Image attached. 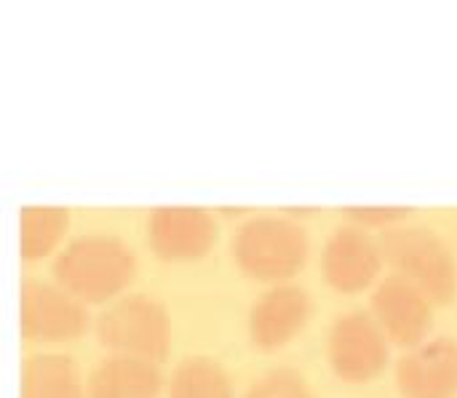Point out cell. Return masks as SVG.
<instances>
[{"label": "cell", "mask_w": 457, "mask_h": 398, "mask_svg": "<svg viewBox=\"0 0 457 398\" xmlns=\"http://www.w3.org/2000/svg\"><path fill=\"white\" fill-rule=\"evenodd\" d=\"M137 273L134 249L115 233L72 236L51 262L54 281L83 305H107L123 297Z\"/></svg>", "instance_id": "1"}, {"label": "cell", "mask_w": 457, "mask_h": 398, "mask_svg": "<svg viewBox=\"0 0 457 398\" xmlns=\"http://www.w3.org/2000/svg\"><path fill=\"white\" fill-rule=\"evenodd\" d=\"M230 252L244 276L273 286L305 268L311 238L305 225L289 214H252L236 228Z\"/></svg>", "instance_id": "2"}, {"label": "cell", "mask_w": 457, "mask_h": 398, "mask_svg": "<svg viewBox=\"0 0 457 398\" xmlns=\"http://www.w3.org/2000/svg\"><path fill=\"white\" fill-rule=\"evenodd\" d=\"M99 345L107 353L163 364L171 353L174 321L169 308L145 292H126L104 305L94 321Z\"/></svg>", "instance_id": "3"}, {"label": "cell", "mask_w": 457, "mask_h": 398, "mask_svg": "<svg viewBox=\"0 0 457 398\" xmlns=\"http://www.w3.org/2000/svg\"><path fill=\"white\" fill-rule=\"evenodd\" d=\"M383 262L410 278L434 305H450L457 294V262L447 241L428 225L399 222L378 236Z\"/></svg>", "instance_id": "4"}, {"label": "cell", "mask_w": 457, "mask_h": 398, "mask_svg": "<svg viewBox=\"0 0 457 398\" xmlns=\"http://www.w3.org/2000/svg\"><path fill=\"white\" fill-rule=\"evenodd\" d=\"M147 249L169 265L201 262L220 241V225L212 209L190 203L153 206L145 220Z\"/></svg>", "instance_id": "5"}, {"label": "cell", "mask_w": 457, "mask_h": 398, "mask_svg": "<svg viewBox=\"0 0 457 398\" xmlns=\"http://www.w3.org/2000/svg\"><path fill=\"white\" fill-rule=\"evenodd\" d=\"M91 329L88 305L64 292L54 278H27L19 289V332L29 343L62 345Z\"/></svg>", "instance_id": "6"}, {"label": "cell", "mask_w": 457, "mask_h": 398, "mask_svg": "<svg viewBox=\"0 0 457 398\" xmlns=\"http://www.w3.org/2000/svg\"><path fill=\"white\" fill-rule=\"evenodd\" d=\"M332 369L348 383H370L388 367V337L372 313L353 311L335 321L327 337Z\"/></svg>", "instance_id": "7"}, {"label": "cell", "mask_w": 457, "mask_h": 398, "mask_svg": "<svg viewBox=\"0 0 457 398\" xmlns=\"http://www.w3.org/2000/svg\"><path fill=\"white\" fill-rule=\"evenodd\" d=\"M372 319L380 324L388 343L418 348L434 327V303L410 278L391 273L375 286Z\"/></svg>", "instance_id": "8"}, {"label": "cell", "mask_w": 457, "mask_h": 398, "mask_svg": "<svg viewBox=\"0 0 457 398\" xmlns=\"http://www.w3.org/2000/svg\"><path fill=\"white\" fill-rule=\"evenodd\" d=\"M313 313L311 294L297 284H273L249 308L246 329L257 351L273 353L289 345Z\"/></svg>", "instance_id": "9"}, {"label": "cell", "mask_w": 457, "mask_h": 398, "mask_svg": "<svg viewBox=\"0 0 457 398\" xmlns=\"http://www.w3.org/2000/svg\"><path fill=\"white\" fill-rule=\"evenodd\" d=\"M383 268V254L378 238L359 225H340L321 249V273L324 281L345 294L364 292L375 284Z\"/></svg>", "instance_id": "10"}, {"label": "cell", "mask_w": 457, "mask_h": 398, "mask_svg": "<svg viewBox=\"0 0 457 398\" xmlns=\"http://www.w3.org/2000/svg\"><path fill=\"white\" fill-rule=\"evenodd\" d=\"M404 398H457V340L439 337L412 348L396 367Z\"/></svg>", "instance_id": "11"}, {"label": "cell", "mask_w": 457, "mask_h": 398, "mask_svg": "<svg viewBox=\"0 0 457 398\" xmlns=\"http://www.w3.org/2000/svg\"><path fill=\"white\" fill-rule=\"evenodd\" d=\"M161 364L107 353L86 375V398H163Z\"/></svg>", "instance_id": "12"}, {"label": "cell", "mask_w": 457, "mask_h": 398, "mask_svg": "<svg viewBox=\"0 0 457 398\" xmlns=\"http://www.w3.org/2000/svg\"><path fill=\"white\" fill-rule=\"evenodd\" d=\"M19 398H86V377L72 356L37 351L21 364Z\"/></svg>", "instance_id": "13"}, {"label": "cell", "mask_w": 457, "mask_h": 398, "mask_svg": "<svg viewBox=\"0 0 457 398\" xmlns=\"http://www.w3.org/2000/svg\"><path fill=\"white\" fill-rule=\"evenodd\" d=\"M72 214L59 203H29L19 209V257L24 262H43L54 257L70 233Z\"/></svg>", "instance_id": "14"}, {"label": "cell", "mask_w": 457, "mask_h": 398, "mask_svg": "<svg viewBox=\"0 0 457 398\" xmlns=\"http://www.w3.org/2000/svg\"><path fill=\"white\" fill-rule=\"evenodd\" d=\"M163 398H236V386L222 361L193 353L174 364Z\"/></svg>", "instance_id": "15"}, {"label": "cell", "mask_w": 457, "mask_h": 398, "mask_svg": "<svg viewBox=\"0 0 457 398\" xmlns=\"http://www.w3.org/2000/svg\"><path fill=\"white\" fill-rule=\"evenodd\" d=\"M244 398H313V394L308 388V380L297 369L278 367L257 377L246 388Z\"/></svg>", "instance_id": "16"}, {"label": "cell", "mask_w": 457, "mask_h": 398, "mask_svg": "<svg viewBox=\"0 0 457 398\" xmlns=\"http://www.w3.org/2000/svg\"><path fill=\"white\" fill-rule=\"evenodd\" d=\"M348 222L351 225H359V228H391V225H399L407 220L410 209L407 206H348L343 209Z\"/></svg>", "instance_id": "17"}]
</instances>
